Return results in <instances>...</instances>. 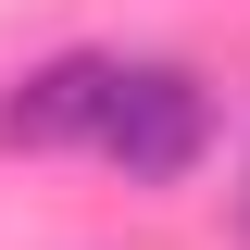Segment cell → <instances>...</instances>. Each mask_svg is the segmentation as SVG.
<instances>
[{"mask_svg": "<svg viewBox=\"0 0 250 250\" xmlns=\"http://www.w3.org/2000/svg\"><path fill=\"white\" fill-rule=\"evenodd\" d=\"M113 75H125L113 50H62V62H38L25 88L0 100V150H75V138H100Z\"/></svg>", "mask_w": 250, "mask_h": 250, "instance_id": "cell-2", "label": "cell"}, {"mask_svg": "<svg viewBox=\"0 0 250 250\" xmlns=\"http://www.w3.org/2000/svg\"><path fill=\"white\" fill-rule=\"evenodd\" d=\"M100 150L125 163V188H175L188 163L213 150V88H200L188 62H125L113 113H100Z\"/></svg>", "mask_w": 250, "mask_h": 250, "instance_id": "cell-1", "label": "cell"}]
</instances>
